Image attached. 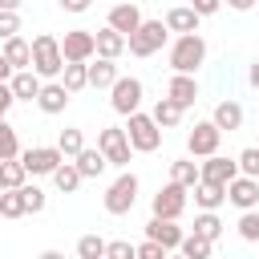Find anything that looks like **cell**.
<instances>
[{
    "instance_id": "6da1fadb",
    "label": "cell",
    "mask_w": 259,
    "mask_h": 259,
    "mask_svg": "<svg viewBox=\"0 0 259 259\" xmlns=\"http://www.w3.org/2000/svg\"><path fill=\"white\" fill-rule=\"evenodd\" d=\"M202 61H206V40H202L198 32H182V36L170 45V69H174V73H194Z\"/></svg>"
},
{
    "instance_id": "7a4b0ae2",
    "label": "cell",
    "mask_w": 259,
    "mask_h": 259,
    "mask_svg": "<svg viewBox=\"0 0 259 259\" xmlns=\"http://www.w3.org/2000/svg\"><path fill=\"white\" fill-rule=\"evenodd\" d=\"M61 69H65L61 40H57V36H49V32L32 36V73H36V77H57Z\"/></svg>"
},
{
    "instance_id": "3957f363",
    "label": "cell",
    "mask_w": 259,
    "mask_h": 259,
    "mask_svg": "<svg viewBox=\"0 0 259 259\" xmlns=\"http://www.w3.org/2000/svg\"><path fill=\"white\" fill-rule=\"evenodd\" d=\"M125 138H130V146L134 150H142V154H154L158 146H162V125L154 121V113H130V125H125Z\"/></svg>"
},
{
    "instance_id": "277c9868",
    "label": "cell",
    "mask_w": 259,
    "mask_h": 259,
    "mask_svg": "<svg viewBox=\"0 0 259 259\" xmlns=\"http://www.w3.org/2000/svg\"><path fill=\"white\" fill-rule=\"evenodd\" d=\"M166 32H170L166 20H142L138 32H130V45H125V49H130L134 57H154V53L166 45Z\"/></svg>"
},
{
    "instance_id": "5b68a950",
    "label": "cell",
    "mask_w": 259,
    "mask_h": 259,
    "mask_svg": "<svg viewBox=\"0 0 259 259\" xmlns=\"http://www.w3.org/2000/svg\"><path fill=\"white\" fill-rule=\"evenodd\" d=\"M134 202H138V174L125 170V174H117L113 186L105 190V210H109V214H130Z\"/></svg>"
},
{
    "instance_id": "8992f818",
    "label": "cell",
    "mask_w": 259,
    "mask_h": 259,
    "mask_svg": "<svg viewBox=\"0 0 259 259\" xmlns=\"http://www.w3.org/2000/svg\"><path fill=\"white\" fill-rule=\"evenodd\" d=\"M219 142H223V130H219L214 121H194V130L186 134L190 158H210V154H219Z\"/></svg>"
},
{
    "instance_id": "52a82bcc",
    "label": "cell",
    "mask_w": 259,
    "mask_h": 259,
    "mask_svg": "<svg viewBox=\"0 0 259 259\" xmlns=\"http://www.w3.org/2000/svg\"><path fill=\"white\" fill-rule=\"evenodd\" d=\"M97 150L109 158V166H130V138H125V130L121 125H109V130H101L97 134Z\"/></svg>"
},
{
    "instance_id": "ba28073f",
    "label": "cell",
    "mask_w": 259,
    "mask_h": 259,
    "mask_svg": "<svg viewBox=\"0 0 259 259\" xmlns=\"http://www.w3.org/2000/svg\"><path fill=\"white\" fill-rule=\"evenodd\" d=\"M109 105L117 109V113H138V105H142V81L138 77H117L113 81V97H109Z\"/></svg>"
},
{
    "instance_id": "9c48e42d",
    "label": "cell",
    "mask_w": 259,
    "mask_h": 259,
    "mask_svg": "<svg viewBox=\"0 0 259 259\" xmlns=\"http://www.w3.org/2000/svg\"><path fill=\"white\" fill-rule=\"evenodd\" d=\"M20 162H24L28 174H53L65 162V154H61V146H32V150L20 154Z\"/></svg>"
},
{
    "instance_id": "30bf717a",
    "label": "cell",
    "mask_w": 259,
    "mask_h": 259,
    "mask_svg": "<svg viewBox=\"0 0 259 259\" xmlns=\"http://www.w3.org/2000/svg\"><path fill=\"white\" fill-rule=\"evenodd\" d=\"M186 210V186H178V182H166L158 194H154V214L158 219H174L178 223V214Z\"/></svg>"
},
{
    "instance_id": "8fae6325",
    "label": "cell",
    "mask_w": 259,
    "mask_h": 259,
    "mask_svg": "<svg viewBox=\"0 0 259 259\" xmlns=\"http://www.w3.org/2000/svg\"><path fill=\"white\" fill-rule=\"evenodd\" d=\"M61 53H65V61H89L97 53V36L89 28H73V32H65Z\"/></svg>"
},
{
    "instance_id": "7c38bea8",
    "label": "cell",
    "mask_w": 259,
    "mask_h": 259,
    "mask_svg": "<svg viewBox=\"0 0 259 259\" xmlns=\"http://www.w3.org/2000/svg\"><path fill=\"white\" fill-rule=\"evenodd\" d=\"M198 182H214V186H227L231 178H239V158L231 162V158H223V154H210L202 166H198Z\"/></svg>"
},
{
    "instance_id": "4fadbf2b",
    "label": "cell",
    "mask_w": 259,
    "mask_h": 259,
    "mask_svg": "<svg viewBox=\"0 0 259 259\" xmlns=\"http://www.w3.org/2000/svg\"><path fill=\"white\" fill-rule=\"evenodd\" d=\"M227 202H235L239 210H255L259 206V178H247V174L231 178L227 182Z\"/></svg>"
},
{
    "instance_id": "5bb4252c",
    "label": "cell",
    "mask_w": 259,
    "mask_h": 259,
    "mask_svg": "<svg viewBox=\"0 0 259 259\" xmlns=\"http://www.w3.org/2000/svg\"><path fill=\"white\" fill-rule=\"evenodd\" d=\"M166 97H170L178 109H190V105L198 101V81H194V73H174L170 85H166Z\"/></svg>"
},
{
    "instance_id": "9a60e30c",
    "label": "cell",
    "mask_w": 259,
    "mask_h": 259,
    "mask_svg": "<svg viewBox=\"0 0 259 259\" xmlns=\"http://www.w3.org/2000/svg\"><path fill=\"white\" fill-rule=\"evenodd\" d=\"M146 239H154V243H162L166 251H178L182 247V227H174V219H150L146 223Z\"/></svg>"
},
{
    "instance_id": "2e32d148",
    "label": "cell",
    "mask_w": 259,
    "mask_h": 259,
    "mask_svg": "<svg viewBox=\"0 0 259 259\" xmlns=\"http://www.w3.org/2000/svg\"><path fill=\"white\" fill-rule=\"evenodd\" d=\"M146 16H142V8L134 4V0H125V4H113L109 8V28H117L121 36H130V32H138V24H142Z\"/></svg>"
},
{
    "instance_id": "e0dca14e",
    "label": "cell",
    "mask_w": 259,
    "mask_h": 259,
    "mask_svg": "<svg viewBox=\"0 0 259 259\" xmlns=\"http://www.w3.org/2000/svg\"><path fill=\"white\" fill-rule=\"evenodd\" d=\"M93 36H97V57H109V61H117V57L125 53V45H130V36H121V32H117V28H109V24H105V28H97Z\"/></svg>"
},
{
    "instance_id": "ac0fdd59",
    "label": "cell",
    "mask_w": 259,
    "mask_h": 259,
    "mask_svg": "<svg viewBox=\"0 0 259 259\" xmlns=\"http://www.w3.org/2000/svg\"><path fill=\"white\" fill-rule=\"evenodd\" d=\"M198 20H202V16H198L190 4H178V8L166 12V28L178 32V36H182V32H198Z\"/></svg>"
},
{
    "instance_id": "d6986e66",
    "label": "cell",
    "mask_w": 259,
    "mask_h": 259,
    "mask_svg": "<svg viewBox=\"0 0 259 259\" xmlns=\"http://www.w3.org/2000/svg\"><path fill=\"white\" fill-rule=\"evenodd\" d=\"M8 85H12L16 101H36V97H40V77H36L32 69H16Z\"/></svg>"
},
{
    "instance_id": "ffe728a7",
    "label": "cell",
    "mask_w": 259,
    "mask_h": 259,
    "mask_svg": "<svg viewBox=\"0 0 259 259\" xmlns=\"http://www.w3.org/2000/svg\"><path fill=\"white\" fill-rule=\"evenodd\" d=\"M0 53L8 57V65H12V69H32V45H28L24 36H8Z\"/></svg>"
},
{
    "instance_id": "44dd1931",
    "label": "cell",
    "mask_w": 259,
    "mask_h": 259,
    "mask_svg": "<svg viewBox=\"0 0 259 259\" xmlns=\"http://www.w3.org/2000/svg\"><path fill=\"white\" fill-rule=\"evenodd\" d=\"M69 97H73V93H69L61 81H53V85H40V97H36V105H40L45 113H61V109L69 105Z\"/></svg>"
},
{
    "instance_id": "7402d4cb",
    "label": "cell",
    "mask_w": 259,
    "mask_h": 259,
    "mask_svg": "<svg viewBox=\"0 0 259 259\" xmlns=\"http://www.w3.org/2000/svg\"><path fill=\"white\" fill-rule=\"evenodd\" d=\"M210 121H214L219 130H227V134H231V130H239V125H243V105H239V101H219Z\"/></svg>"
},
{
    "instance_id": "603a6c76",
    "label": "cell",
    "mask_w": 259,
    "mask_h": 259,
    "mask_svg": "<svg viewBox=\"0 0 259 259\" xmlns=\"http://www.w3.org/2000/svg\"><path fill=\"white\" fill-rule=\"evenodd\" d=\"M113 81H117V65L109 57H97V65H89V85L93 89H113Z\"/></svg>"
},
{
    "instance_id": "cb8c5ba5",
    "label": "cell",
    "mask_w": 259,
    "mask_h": 259,
    "mask_svg": "<svg viewBox=\"0 0 259 259\" xmlns=\"http://www.w3.org/2000/svg\"><path fill=\"white\" fill-rule=\"evenodd\" d=\"M198 162H190V158H178V162H170V182H178V186H186V190H194L198 186Z\"/></svg>"
},
{
    "instance_id": "d4e9b609",
    "label": "cell",
    "mask_w": 259,
    "mask_h": 259,
    "mask_svg": "<svg viewBox=\"0 0 259 259\" xmlns=\"http://www.w3.org/2000/svg\"><path fill=\"white\" fill-rule=\"evenodd\" d=\"M194 202H198L202 210H219V206L227 202V186H214V182H198V186H194Z\"/></svg>"
},
{
    "instance_id": "484cf974",
    "label": "cell",
    "mask_w": 259,
    "mask_h": 259,
    "mask_svg": "<svg viewBox=\"0 0 259 259\" xmlns=\"http://www.w3.org/2000/svg\"><path fill=\"white\" fill-rule=\"evenodd\" d=\"M61 73H65V81H61V85H65L69 93H81V89L89 85V65H85V61H65V69H61Z\"/></svg>"
},
{
    "instance_id": "4316f807",
    "label": "cell",
    "mask_w": 259,
    "mask_h": 259,
    "mask_svg": "<svg viewBox=\"0 0 259 259\" xmlns=\"http://www.w3.org/2000/svg\"><path fill=\"white\" fill-rule=\"evenodd\" d=\"M105 166H109V158H105L101 150H89V146H85V150L77 154V170H81V178H97Z\"/></svg>"
},
{
    "instance_id": "83f0119b",
    "label": "cell",
    "mask_w": 259,
    "mask_h": 259,
    "mask_svg": "<svg viewBox=\"0 0 259 259\" xmlns=\"http://www.w3.org/2000/svg\"><path fill=\"white\" fill-rule=\"evenodd\" d=\"M53 182H57L61 194H73V190L81 186V170H77V162H61V166L53 170Z\"/></svg>"
},
{
    "instance_id": "f1b7e54d",
    "label": "cell",
    "mask_w": 259,
    "mask_h": 259,
    "mask_svg": "<svg viewBox=\"0 0 259 259\" xmlns=\"http://www.w3.org/2000/svg\"><path fill=\"white\" fill-rule=\"evenodd\" d=\"M178 251H182L186 259H210V251H214V243L190 231V235H182V247H178Z\"/></svg>"
},
{
    "instance_id": "f546056e",
    "label": "cell",
    "mask_w": 259,
    "mask_h": 259,
    "mask_svg": "<svg viewBox=\"0 0 259 259\" xmlns=\"http://www.w3.org/2000/svg\"><path fill=\"white\" fill-rule=\"evenodd\" d=\"M0 174H4V190H20V186H24V178H28V170H24V162H20V158L0 162Z\"/></svg>"
},
{
    "instance_id": "4dcf8cb0",
    "label": "cell",
    "mask_w": 259,
    "mask_h": 259,
    "mask_svg": "<svg viewBox=\"0 0 259 259\" xmlns=\"http://www.w3.org/2000/svg\"><path fill=\"white\" fill-rule=\"evenodd\" d=\"M0 214H4V219H20V214H28V206H24V190H0Z\"/></svg>"
},
{
    "instance_id": "1f68e13d",
    "label": "cell",
    "mask_w": 259,
    "mask_h": 259,
    "mask_svg": "<svg viewBox=\"0 0 259 259\" xmlns=\"http://www.w3.org/2000/svg\"><path fill=\"white\" fill-rule=\"evenodd\" d=\"M105 239L101 235H81L77 239V259H105Z\"/></svg>"
},
{
    "instance_id": "d6a6232c",
    "label": "cell",
    "mask_w": 259,
    "mask_h": 259,
    "mask_svg": "<svg viewBox=\"0 0 259 259\" xmlns=\"http://www.w3.org/2000/svg\"><path fill=\"white\" fill-rule=\"evenodd\" d=\"M178 117H182V109H178L170 97H162V101L154 105V121H158L162 130H174V125H178Z\"/></svg>"
},
{
    "instance_id": "836d02e7",
    "label": "cell",
    "mask_w": 259,
    "mask_h": 259,
    "mask_svg": "<svg viewBox=\"0 0 259 259\" xmlns=\"http://www.w3.org/2000/svg\"><path fill=\"white\" fill-rule=\"evenodd\" d=\"M57 146H61V154H65V158H77V154L85 150V138H81V130L65 125V130H61V138H57Z\"/></svg>"
},
{
    "instance_id": "e575fe53",
    "label": "cell",
    "mask_w": 259,
    "mask_h": 259,
    "mask_svg": "<svg viewBox=\"0 0 259 259\" xmlns=\"http://www.w3.org/2000/svg\"><path fill=\"white\" fill-rule=\"evenodd\" d=\"M194 235H202V239H210V243H214V239L223 235V223H219V214H214V210H202V214L194 219Z\"/></svg>"
},
{
    "instance_id": "d590c367",
    "label": "cell",
    "mask_w": 259,
    "mask_h": 259,
    "mask_svg": "<svg viewBox=\"0 0 259 259\" xmlns=\"http://www.w3.org/2000/svg\"><path fill=\"white\" fill-rule=\"evenodd\" d=\"M8 158H20V142H16V130L8 121H0V162Z\"/></svg>"
},
{
    "instance_id": "8d00e7d4",
    "label": "cell",
    "mask_w": 259,
    "mask_h": 259,
    "mask_svg": "<svg viewBox=\"0 0 259 259\" xmlns=\"http://www.w3.org/2000/svg\"><path fill=\"white\" fill-rule=\"evenodd\" d=\"M239 235H243L247 243H259V210H243V219H239Z\"/></svg>"
},
{
    "instance_id": "74e56055",
    "label": "cell",
    "mask_w": 259,
    "mask_h": 259,
    "mask_svg": "<svg viewBox=\"0 0 259 259\" xmlns=\"http://www.w3.org/2000/svg\"><path fill=\"white\" fill-rule=\"evenodd\" d=\"M239 174L259 178V146H247V150L239 154Z\"/></svg>"
},
{
    "instance_id": "f35d334b",
    "label": "cell",
    "mask_w": 259,
    "mask_h": 259,
    "mask_svg": "<svg viewBox=\"0 0 259 259\" xmlns=\"http://www.w3.org/2000/svg\"><path fill=\"white\" fill-rule=\"evenodd\" d=\"M105 259H138V247L125 243V239H113V243L105 247Z\"/></svg>"
},
{
    "instance_id": "ab89813d",
    "label": "cell",
    "mask_w": 259,
    "mask_h": 259,
    "mask_svg": "<svg viewBox=\"0 0 259 259\" xmlns=\"http://www.w3.org/2000/svg\"><path fill=\"white\" fill-rule=\"evenodd\" d=\"M24 190V206H28V214H40L45 210V190L40 186H20Z\"/></svg>"
},
{
    "instance_id": "60d3db41",
    "label": "cell",
    "mask_w": 259,
    "mask_h": 259,
    "mask_svg": "<svg viewBox=\"0 0 259 259\" xmlns=\"http://www.w3.org/2000/svg\"><path fill=\"white\" fill-rule=\"evenodd\" d=\"M16 32H20V16L16 12H0V40H8Z\"/></svg>"
},
{
    "instance_id": "b9f144b4",
    "label": "cell",
    "mask_w": 259,
    "mask_h": 259,
    "mask_svg": "<svg viewBox=\"0 0 259 259\" xmlns=\"http://www.w3.org/2000/svg\"><path fill=\"white\" fill-rule=\"evenodd\" d=\"M166 255H170V251H166L162 243H154V239H146V243L138 247V259H166Z\"/></svg>"
},
{
    "instance_id": "7bdbcfd3",
    "label": "cell",
    "mask_w": 259,
    "mask_h": 259,
    "mask_svg": "<svg viewBox=\"0 0 259 259\" xmlns=\"http://www.w3.org/2000/svg\"><path fill=\"white\" fill-rule=\"evenodd\" d=\"M190 8H194L198 16H214V12L223 8V0H190Z\"/></svg>"
},
{
    "instance_id": "ee69618b",
    "label": "cell",
    "mask_w": 259,
    "mask_h": 259,
    "mask_svg": "<svg viewBox=\"0 0 259 259\" xmlns=\"http://www.w3.org/2000/svg\"><path fill=\"white\" fill-rule=\"evenodd\" d=\"M12 101H16V93H12V85H8V81H0V121H4V113L12 109Z\"/></svg>"
},
{
    "instance_id": "f6af8a7d",
    "label": "cell",
    "mask_w": 259,
    "mask_h": 259,
    "mask_svg": "<svg viewBox=\"0 0 259 259\" xmlns=\"http://www.w3.org/2000/svg\"><path fill=\"white\" fill-rule=\"evenodd\" d=\"M57 4H61L65 12H85V8L93 4V0H57Z\"/></svg>"
},
{
    "instance_id": "bcb514c9",
    "label": "cell",
    "mask_w": 259,
    "mask_h": 259,
    "mask_svg": "<svg viewBox=\"0 0 259 259\" xmlns=\"http://www.w3.org/2000/svg\"><path fill=\"white\" fill-rule=\"evenodd\" d=\"M227 8H235V12H251L255 0H227Z\"/></svg>"
},
{
    "instance_id": "7dc6e473",
    "label": "cell",
    "mask_w": 259,
    "mask_h": 259,
    "mask_svg": "<svg viewBox=\"0 0 259 259\" xmlns=\"http://www.w3.org/2000/svg\"><path fill=\"white\" fill-rule=\"evenodd\" d=\"M12 73H16V69H12V65H8V57L0 53V81H12Z\"/></svg>"
},
{
    "instance_id": "c3c4849f",
    "label": "cell",
    "mask_w": 259,
    "mask_h": 259,
    "mask_svg": "<svg viewBox=\"0 0 259 259\" xmlns=\"http://www.w3.org/2000/svg\"><path fill=\"white\" fill-rule=\"evenodd\" d=\"M20 8V0H0V12H16Z\"/></svg>"
},
{
    "instance_id": "681fc988",
    "label": "cell",
    "mask_w": 259,
    "mask_h": 259,
    "mask_svg": "<svg viewBox=\"0 0 259 259\" xmlns=\"http://www.w3.org/2000/svg\"><path fill=\"white\" fill-rule=\"evenodd\" d=\"M251 85H255V89H259V61H255V65H251Z\"/></svg>"
},
{
    "instance_id": "f907efd6",
    "label": "cell",
    "mask_w": 259,
    "mask_h": 259,
    "mask_svg": "<svg viewBox=\"0 0 259 259\" xmlns=\"http://www.w3.org/2000/svg\"><path fill=\"white\" fill-rule=\"evenodd\" d=\"M40 259H65V255H61V251H45Z\"/></svg>"
},
{
    "instance_id": "816d5d0a",
    "label": "cell",
    "mask_w": 259,
    "mask_h": 259,
    "mask_svg": "<svg viewBox=\"0 0 259 259\" xmlns=\"http://www.w3.org/2000/svg\"><path fill=\"white\" fill-rule=\"evenodd\" d=\"M166 259H186V255H182V251H178V255H166Z\"/></svg>"
},
{
    "instance_id": "f5cc1de1",
    "label": "cell",
    "mask_w": 259,
    "mask_h": 259,
    "mask_svg": "<svg viewBox=\"0 0 259 259\" xmlns=\"http://www.w3.org/2000/svg\"><path fill=\"white\" fill-rule=\"evenodd\" d=\"M0 190H4V174H0Z\"/></svg>"
}]
</instances>
